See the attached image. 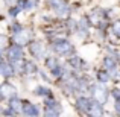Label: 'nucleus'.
Segmentation results:
<instances>
[{
    "instance_id": "15",
    "label": "nucleus",
    "mask_w": 120,
    "mask_h": 117,
    "mask_svg": "<svg viewBox=\"0 0 120 117\" xmlns=\"http://www.w3.org/2000/svg\"><path fill=\"white\" fill-rule=\"evenodd\" d=\"M103 64H105V67L108 68V70H112V68H114V61H112L111 58H105V61H103Z\"/></svg>"
},
{
    "instance_id": "12",
    "label": "nucleus",
    "mask_w": 120,
    "mask_h": 117,
    "mask_svg": "<svg viewBox=\"0 0 120 117\" xmlns=\"http://www.w3.org/2000/svg\"><path fill=\"white\" fill-rule=\"evenodd\" d=\"M23 111L26 113L27 116H38V108H37L35 105H32V103H26L24 105V108H23Z\"/></svg>"
},
{
    "instance_id": "8",
    "label": "nucleus",
    "mask_w": 120,
    "mask_h": 117,
    "mask_svg": "<svg viewBox=\"0 0 120 117\" xmlns=\"http://www.w3.org/2000/svg\"><path fill=\"white\" fill-rule=\"evenodd\" d=\"M14 40L17 44H20V46H23V44H26L27 41L30 40V32L29 30H21V32H17L14 35Z\"/></svg>"
},
{
    "instance_id": "4",
    "label": "nucleus",
    "mask_w": 120,
    "mask_h": 117,
    "mask_svg": "<svg viewBox=\"0 0 120 117\" xmlns=\"http://www.w3.org/2000/svg\"><path fill=\"white\" fill-rule=\"evenodd\" d=\"M17 94V88L11 84H2L0 85V97H5V99H11Z\"/></svg>"
},
{
    "instance_id": "13",
    "label": "nucleus",
    "mask_w": 120,
    "mask_h": 117,
    "mask_svg": "<svg viewBox=\"0 0 120 117\" xmlns=\"http://www.w3.org/2000/svg\"><path fill=\"white\" fill-rule=\"evenodd\" d=\"M23 72H26V73H35L37 72V65L34 64V61H26L23 65Z\"/></svg>"
},
{
    "instance_id": "1",
    "label": "nucleus",
    "mask_w": 120,
    "mask_h": 117,
    "mask_svg": "<svg viewBox=\"0 0 120 117\" xmlns=\"http://www.w3.org/2000/svg\"><path fill=\"white\" fill-rule=\"evenodd\" d=\"M50 5H52L53 11L56 12L58 17H67L68 12H70V9H68L67 3L64 0H50Z\"/></svg>"
},
{
    "instance_id": "7",
    "label": "nucleus",
    "mask_w": 120,
    "mask_h": 117,
    "mask_svg": "<svg viewBox=\"0 0 120 117\" xmlns=\"http://www.w3.org/2000/svg\"><path fill=\"white\" fill-rule=\"evenodd\" d=\"M21 55H23V50H21L20 46H12L9 47L8 50V59L9 61H18V59H21Z\"/></svg>"
},
{
    "instance_id": "11",
    "label": "nucleus",
    "mask_w": 120,
    "mask_h": 117,
    "mask_svg": "<svg viewBox=\"0 0 120 117\" xmlns=\"http://www.w3.org/2000/svg\"><path fill=\"white\" fill-rule=\"evenodd\" d=\"M102 108H100V103L96 102V103H91L90 105V109H88V114L90 116H102Z\"/></svg>"
},
{
    "instance_id": "14",
    "label": "nucleus",
    "mask_w": 120,
    "mask_h": 117,
    "mask_svg": "<svg viewBox=\"0 0 120 117\" xmlns=\"http://www.w3.org/2000/svg\"><path fill=\"white\" fill-rule=\"evenodd\" d=\"M46 67L49 68V70H53V68H56V67H58V59H55V58H47Z\"/></svg>"
},
{
    "instance_id": "9",
    "label": "nucleus",
    "mask_w": 120,
    "mask_h": 117,
    "mask_svg": "<svg viewBox=\"0 0 120 117\" xmlns=\"http://www.w3.org/2000/svg\"><path fill=\"white\" fill-rule=\"evenodd\" d=\"M9 108L12 109V111L17 114V113H21L23 111V103H21L20 99H17V97H11V100H9Z\"/></svg>"
},
{
    "instance_id": "10",
    "label": "nucleus",
    "mask_w": 120,
    "mask_h": 117,
    "mask_svg": "<svg viewBox=\"0 0 120 117\" xmlns=\"http://www.w3.org/2000/svg\"><path fill=\"white\" fill-rule=\"evenodd\" d=\"M90 105H91V102L87 99V97H79V99H78V102H76L78 109H79V111H84V113H88Z\"/></svg>"
},
{
    "instance_id": "19",
    "label": "nucleus",
    "mask_w": 120,
    "mask_h": 117,
    "mask_svg": "<svg viewBox=\"0 0 120 117\" xmlns=\"http://www.w3.org/2000/svg\"><path fill=\"white\" fill-rule=\"evenodd\" d=\"M6 46H8V37L0 35V49H5Z\"/></svg>"
},
{
    "instance_id": "17",
    "label": "nucleus",
    "mask_w": 120,
    "mask_h": 117,
    "mask_svg": "<svg viewBox=\"0 0 120 117\" xmlns=\"http://www.w3.org/2000/svg\"><path fill=\"white\" fill-rule=\"evenodd\" d=\"M68 62H70L73 67H79V65H81V59L78 58V56H73V58H70V59H68Z\"/></svg>"
},
{
    "instance_id": "16",
    "label": "nucleus",
    "mask_w": 120,
    "mask_h": 117,
    "mask_svg": "<svg viewBox=\"0 0 120 117\" xmlns=\"http://www.w3.org/2000/svg\"><path fill=\"white\" fill-rule=\"evenodd\" d=\"M97 78H99V81H102V82H106V81L109 79V75L106 73V72H99Z\"/></svg>"
},
{
    "instance_id": "3",
    "label": "nucleus",
    "mask_w": 120,
    "mask_h": 117,
    "mask_svg": "<svg viewBox=\"0 0 120 117\" xmlns=\"http://www.w3.org/2000/svg\"><path fill=\"white\" fill-rule=\"evenodd\" d=\"M93 97L96 102H99L100 105L102 103L106 102V99H108V91H106L105 87H94L93 88Z\"/></svg>"
},
{
    "instance_id": "18",
    "label": "nucleus",
    "mask_w": 120,
    "mask_h": 117,
    "mask_svg": "<svg viewBox=\"0 0 120 117\" xmlns=\"http://www.w3.org/2000/svg\"><path fill=\"white\" fill-rule=\"evenodd\" d=\"M37 5H38L37 0H27V3L24 5V8H26V9H32V8H35Z\"/></svg>"
},
{
    "instance_id": "5",
    "label": "nucleus",
    "mask_w": 120,
    "mask_h": 117,
    "mask_svg": "<svg viewBox=\"0 0 120 117\" xmlns=\"http://www.w3.org/2000/svg\"><path fill=\"white\" fill-rule=\"evenodd\" d=\"M61 113V106L59 103H56L55 100L49 99L46 102V116H58Z\"/></svg>"
},
{
    "instance_id": "2",
    "label": "nucleus",
    "mask_w": 120,
    "mask_h": 117,
    "mask_svg": "<svg viewBox=\"0 0 120 117\" xmlns=\"http://www.w3.org/2000/svg\"><path fill=\"white\" fill-rule=\"evenodd\" d=\"M71 49H73V46L65 40H59V41H56V43H53V50L58 52L59 55H65V53L71 52Z\"/></svg>"
},
{
    "instance_id": "20",
    "label": "nucleus",
    "mask_w": 120,
    "mask_h": 117,
    "mask_svg": "<svg viewBox=\"0 0 120 117\" xmlns=\"http://www.w3.org/2000/svg\"><path fill=\"white\" fill-rule=\"evenodd\" d=\"M112 27H114V32H116V34H117V35L120 37V20H117V21H116V23H114V26H112Z\"/></svg>"
},
{
    "instance_id": "6",
    "label": "nucleus",
    "mask_w": 120,
    "mask_h": 117,
    "mask_svg": "<svg viewBox=\"0 0 120 117\" xmlns=\"http://www.w3.org/2000/svg\"><path fill=\"white\" fill-rule=\"evenodd\" d=\"M44 52H46V47L43 46L41 41H35L30 44V53L35 58H44Z\"/></svg>"
},
{
    "instance_id": "21",
    "label": "nucleus",
    "mask_w": 120,
    "mask_h": 117,
    "mask_svg": "<svg viewBox=\"0 0 120 117\" xmlns=\"http://www.w3.org/2000/svg\"><path fill=\"white\" fill-rule=\"evenodd\" d=\"M116 111L120 113V100H117V102H116Z\"/></svg>"
}]
</instances>
